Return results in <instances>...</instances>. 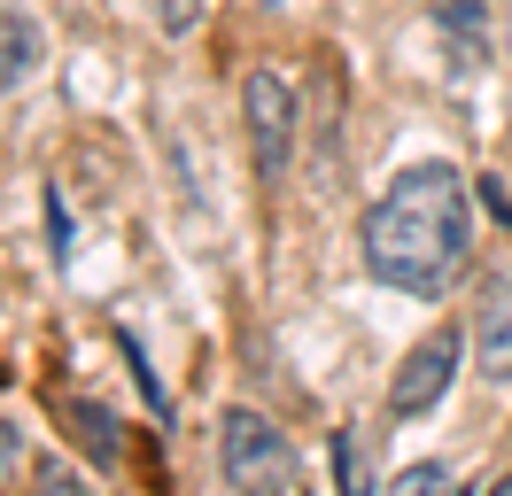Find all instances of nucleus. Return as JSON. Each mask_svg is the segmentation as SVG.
<instances>
[{
    "label": "nucleus",
    "instance_id": "1",
    "mask_svg": "<svg viewBox=\"0 0 512 496\" xmlns=\"http://www.w3.org/2000/svg\"><path fill=\"white\" fill-rule=\"evenodd\" d=\"M466 264H474V186L450 163H412L365 210V272L396 295L443 303Z\"/></svg>",
    "mask_w": 512,
    "mask_h": 496
},
{
    "label": "nucleus",
    "instance_id": "2",
    "mask_svg": "<svg viewBox=\"0 0 512 496\" xmlns=\"http://www.w3.org/2000/svg\"><path fill=\"white\" fill-rule=\"evenodd\" d=\"M218 465H225V489L233 496H280L288 489V473H295V450H288V434L272 427L264 411H225L218 419Z\"/></svg>",
    "mask_w": 512,
    "mask_h": 496
},
{
    "label": "nucleus",
    "instance_id": "3",
    "mask_svg": "<svg viewBox=\"0 0 512 496\" xmlns=\"http://www.w3.org/2000/svg\"><path fill=\"white\" fill-rule=\"evenodd\" d=\"M241 117H249L256 171H264V179H280V171L295 163V93H288V78L249 70V78H241Z\"/></svg>",
    "mask_w": 512,
    "mask_h": 496
},
{
    "label": "nucleus",
    "instance_id": "4",
    "mask_svg": "<svg viewBox=\"0 0 512 496\" xmlns=\"http://www.w3.org/2000/svg\"><path fill=\"white\" fill-rule=\"evenodd\" d=\"M450 380H458V326H443V334H427L396 365V380H388V411L396 419H419V411H435V403L450 396Z\"/></svg>",
    "mask_w": 512,
    "mask_h": 496
},
{
    "label": "nucleus",
    "instance_id": "5",
    "mask_svg": "<svg viewBox=\"0 0 512 496\" xmlns=\"http://www.w3.org/2000/svg\"><path fill=\"white\" fill-rule=\"evenodd\" d=\"M474 357H481V380H512V264L489 287H481V318H474Z\"/></svg>",
    "mask_w": 512,
    "mask_h": 496
},
{
    "label": "nucleus",
    "instance_id": "6",
    "mask_svg": "<svg viewBox=\"0 0 512 496\" xmlns=\"http://www.w3.org/2000/svg\"><path fill=\"white\" fill-rule=\"evenodd\" d=\"M39 62H47V39H39V24L24 16V8H8V0H0V93L32 86Z\"/></svg>",
    "mask_w": 512,
    "mask_h": 496
},
{
    "label": "nucleus",
    "instance_id": "7",
    "mask_svg": "<svg viewBox=\"0 0 512 496\" xmlns=\"http://www.w3.org/2000/svg\"><path fill=\"white\" fill-rule=\"evenodd\" d=\"M63 427H70V442H78L94 465H117V458H125V442H117V411H101V403L78 396V403H63Z\"/></svg>",
    "mask_w": 512,
    "mask_h": 496
},
{
    "label": "nucleus",
    "instance_id": "8",
    "mask_svg": "<svg viewBox=\"0 0 512 496\" xmlns=\"http://www.w3.org/2000/svg\"><path fill=\"white\" fill-rule=\"evenodd\" d=\"M117 8H132L140 24H156L163 39H187V31H194V8H202V0H117Z\"/></svg>",
    "mask_w": 512,
    "mask_h": 496
},
{
    "label": "nucleus",
    "instance_id": "9",
    "mask_svg": "<svg viewBox=\"0 0 512 496\" xmlns=\"http://www.w3.org/2000/svg\"><path fill=\"white\" fill-rule=\"evenodd\" d=\"M388 496H458V481H450V465L419 458V465H404V473L388 481Z\"/></svg>",
    "mask_w": 512,
    "mask_h": 496
},
{
    "label": "nucleus",
    "instance_id": "10",
    "mask_svg": "<svg viewBox=\"0 0 512 496\" xmlns=\"http://www.w3.org/2000/svg\"><path fill=\"white\" fill-rule=\"evenodd\" d=\"M334 481H342V496H373V481H365V450H357V434H334Z\"/></svg>",
    "mask_w": 512,
    "mask_h": 496
},
{
    "label": "nucleus",
    "instance_id": "11",
    "mask_svg": "<svg viewBox=\"0 0 512 496\" xmlns=\"http://www.w3.org/2000/svg\"><path fill=\"white\" fill-rule=\"evenodd\" d=\"M32 496H94V489H86V481H78L63 458H47V465L32 473Z\"/></svg>",
    "mask_w": 512,
    "mask_h": 496
},
{
    "label": "nucleus",
    "instance_id": "12",
    "mask_svg": "<svg viewBox=\"0 0 512 496\" xmlns=\"http://www.w3.org/2000/svg\"><path fill=\"white\" fill-rule=\"evenodd\" d=\"M16 465H24V434H16L8 419H0V489L16 481Z\"/></svg>",
    "mask_w": 512,
    "mask_h": 496
},
{
    "label": "nucleus",
    "instance_id": "13",
    "mask_svg": "<svg viewBox=\"0 0 512 496\" xmlns=\"http://www.w3.org/2000/svg\"><path fill=\"white\" fill-rule=\"evenodd\" d=\"M481 202H489V210L512 225V194H505V179H481Z\"/></svg>",
    "mask_w": 512,
    "mask_h": 496
},
{
    "label": "nucleus",
    "instance_id": "14",
    "mask_svg": "<svg viewBox=\"0 0 512 496\" xmlns=\"http://www.w3.org/2000/svg\"><path fill=\"white\" fill-rule=\"evenodd\" d=\"M489 496H512V473H505V481H497V489H489Z\"/></svg>",
    "mask_w": 512,
    "mask_h": 496
}]
</instances>
